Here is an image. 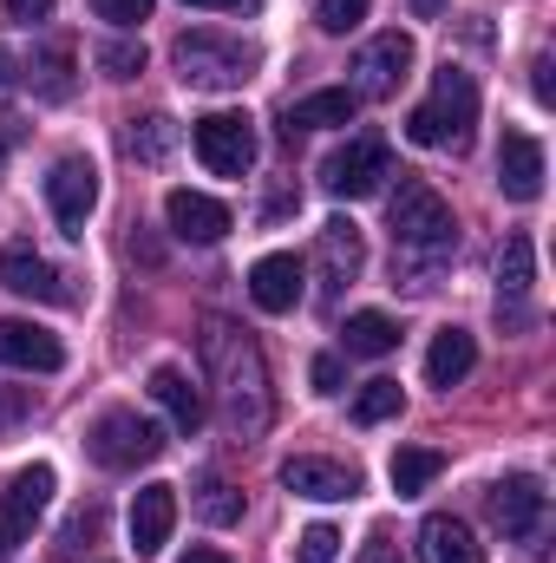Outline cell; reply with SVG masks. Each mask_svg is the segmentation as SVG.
I'll list each match as a JSON object with an SVG mask.
<instances>
[{
	"label": "cell",
	"instance_id": "83f0119b",
	"mask_svg": "<svg viewBox=\"0 0 556 563\" xmlns=\"http://www.w3.org/2000/svg\"><path fill=\"white\" fill-rule=\"evenodd\" d=\"M125 151H132L138 164H164V157L177 151V119H164V112H151V119H132V132H125Z\"/></svg>",
	"mask_w": 556,
	"mask_h": 563
},
{
	"label": "cell",
	"instance_id": "7a4b0ae2",
	"mask_svg": "<svg viewBox=\"0 0 556 563\" xmlns=\"http://www.w3.org/2000/svg\"><path fill=\"white\" fill-rule=\"evenodd\" d=\"M387 230H393V282L407 288H432L438 263L458 250L452 203L425 177H400V190L387 197Z\"/></svg>",
	"mask_w": 556,
	"mask_h": 563
},
{
	"label": "cell",
	"instance_id": "5bb4252c",
	"mask_svg": "<svg viewBox=\"0 0 556 563\" xmlns=\"http://www.w3.org/2000/svg\"><path fill=\"white\" fill-rule=\"evenodd\" d=\"M281 485H288L294 498L341 505V498H354V492H360V472H354V465H341V459H314V452H301V459H288V465H281Z\"/></svg>",
	"mask_w": 556,
	"mask_h": 563
},
{
	"label": "cell",
	"instance_id": "d6a6232c",
	"mask_svg": "<svg viewBox=\"0 0 556 563\" xmlns=\"http://www.w3.org/2000/svg\"><path fill=\"white\" fill-rule=\"evenodd\" d=\"M334 558H341V531L334 525H308L294 538V563H334Z\"/></svg>",
	"mask_w": 556,
	"mask_h": 563
},
{
	"label": "cell",
	"instance_id": "e0dca14e",
	"mask_svg": "<svg viewBox=\"0 0 556 563\" xmlns=\"http://www.w3.org/2000/svg\"><path fill=\"white\" fill-rule=\"evenodd\" d=\"M164 217H170V236H184V243H223L230 236V210L203 190H170Z\"/></svg>",
	"mask_w": 556,
	"mask_h": 563
},
{
	"label": "cell",
	"instance_id": "52a82bcc",
	"mask_svg": "<svg viewBox=\"0 0 556 563\" xmlns=\"http://www.w3.org/2000/svg\"><path fill=\"white\" fill-rule=\"evenodd\" d=\"M393 177V157H387V139H374V132H360V139H347L327 164H321V184H327V197H374L380 184Z\"/></svg>",
	"mask_w": 556,
	"mask_h": 563
},
{
	"label": "cell",
	"instance_id": "f35d334b",
	"mask_svg": "<svg viewBox=\"0 0 556 563\" xmlns=\"http://www.w3.org/2000/svg\"><path fill=\"white\" fill-rule=\"evenodd\" d=\"M360 563H400L393 538H387V531H374V538H367V551H360Z\"/></svg>",
	"mask_w": 556,
	"mask_h": 563
},
{
	"label": "cell",
	"instance_id": "d590c367",
	"mask_svg": "<svg viewBox=\"0 0 556 563\" xmlns=\"http://www.w3.org/2000/svg\"><path fill=\"white\" fill-rule=\"evenodd\" d=\"M92 538H99V505H86V511H79V518L66 525V544H73V551H86Z\"/></svg>",
	"mask_w": 556,
	"mask_h": 563
},
{
	"label": "cell",
	"instance_id": "e575fe53",
	"mask_svg": "<svg viewBox=\"0 0 556 563\" xmlns=\"http://www.w3.org/2000/svg\"><path fill=\"white\" fill-rule=\"evenodd\" d=\"M308 380H314V394H341V380H347V367H341V354H314V367H308Z\"/></svg>",
	"mask_w": 556,
	"mask_h": 563
},
{
	"label": "cell",
	"instance_id": "ee69618b",
	"mask_svg": "<svg viewBox=\"0 0 556 563\" xmlns=\"http://www.w3.org/2000/svg\"><path fill=\"white\" fill-rule=\"evenodd\" d=\"M413 13H425V20H432V13H438V0H413Z\"/></svg>",
	"mask_w": 556,
	"mask_h": 563
},
{
	"label": "cell",
	"instance_id": "7402d4cb",
	"mask_svg": "<svg viewBox=\"0 0 556 563\" xmlns=\"http://www.w3.org/2000/svg\"><path fill=\"white\" fill-rule=\"evenodd\" d=\"M144 394L170 413V426H177V432H197V426H203V394L190 387V374H184V367H151Z\"/></svg>",
	"mask_w": 556,
	"mask_h": 563
},
{
	"label": "cell",
	"instance_id": "30bf717a",
	"mask_svg": "<svg viewBox=\"0 0 556 563\" xmlns=\"http://www.w3.org/2000/svg\"><path fill=\"white\" fill-rule=\"evenodd\" d=\"M53 505V465H20L0 485V551H13L20 538H33L40 511Z\"/></svg>",
	"mask_w": 556,
	"mask_h": 563
},
{
	"label": "cell",
	"instance_id": "60d3db41",
	"mask_svg": "<svg viewBox=\"0 0 556 563\" xmlns=\"http://www.w3.org/2000/svg\"><path fill=\"white\" fill-rule=\"evenodd\" d=\"M20 413H26V394H13V387H0V432H7V426L20 420Z\"/></svg>",
	"mask_w": 556,
	"mask_h": 563
},
{
	"label": "cell",
	"instance_id": "b9f144b4",
	"mask_svg": "<svg viewBox=\"0 0 556 563\" xmlns=\"http://www.w3.org/2000/svg\"><path fill=\"white\" fill-rule=\"evenodd\" d=\"M13 86V59H7V46H0V92Z\"/></svg>",
	"mask_w": 556,
	"mask_h": 563
},
{
	"label": "cell",
	"instance_id": "836d02e7",
	"mask_svg": "<svg viewBox=\"0 0 556 563\" xmlns=\"http://www.w3.org/2000/svg\"><path fill=\"white\" fill-rule=\"evenodd\" d=\"M151 7L157 0H92V13L112 20V26H138V20H151Z\"/></svg>",
	"mask_w": 556,
	"mask_h": 563
},
{
	"label": "cell",
	"instance_id": "3957f363",
	"mask_svg": "<svg viewBox=\"0 0 556 563\" xmlns=\"http://www.w3.org/2000/svg\"><path fill=\"white\" fill-rule=\"evenodd\" d=\"M471 125H478V79L445 59L432 79V99L413 106V119H407V139L425 144V151H465Z\"/></svg>",
	"mask_w": 556,
	"mask_h": 563
},
{
	"label": "cell",
	"instance_id": "7c38bea8",
	"mask_svg": "<svg viewBox=\"0 0 556 563\" xmlns=\"http://www.w3.org/2000/svg\"><path fill=\"white\" fill-rule=\"evenodd\" d=\"M314 263H321V308H334L341 301V288L360 276V263H367V243H360V223H347V217H334V223H321V243H314Z\"/></svg>",
	"mask_w": 556,
	"mask_h": 563
},
{
	"label": "cell",
	"instance_id": "d4e9b609",
	"mask_svg": "<svg viewBox=\"0 0 556 563\" xmlns=\"http://www.w3.org/2000/svg\"><path fill=\"white\" fill-rule=\"evenodd\" d=\"M531 282H537V250H531L524 230H511L504 250H498V301H524Z\"/></svg>",
	"mask_w": 556,
	"mask_h": 563
},
{
	"label": "cell",
	"instance_id": "f6af8a7d",
	"mask_svg": "<svg viewBox=\"0 0 556 563\" xmlns=\"http://www.w3.org/2000/svg\"><path fill=\"white\" fill-rule=\"evenodd\" d=\"M7 151H13V139H7V132H0V164H7Z\"/></svg>",
	"mask_w": 556,
	"mask_h": 563
},
{
	"label": "cell",
	"instance_id": "ffe728a7",
	"mask_svg": "<svg viewBox=\"0 0 556 563\" xmlns=\"http://www.w3.org/2000/svg\"><path fill=\"white\" fill-rule=\"evenodd\" d=\"M170 525H177V485H144L132 498V544H138V558H157L170 544Z\"/></svg>",
	"mask_w": 556,
	"mask_h": 563
},
{
	"label": "cell",
	"instance_id": "4316f807",
	"mask_svg": "<svg viewBox=\"0 0 556 563\" xmlns=\"http://www.w3.org/2000/svg\"><path fill=\"white\" fill-rule=\"evenodd\" d=\"M438 465H445L438 452H425V445H400V452H393V465H387V478H393V492H400V498H419V492L438 478Z\"/></svg>",
	"mask_w": 556,
	"mask_h": 563
},
{
	"label": "cell",
	"instance_id": "8992f818",
	"mask_svg": "<svg viewBox=\"0 0 556 563\" xmlns=\"http://www.w3.org/2000/svg\"><path fill=\"white\" fill-rule=\"evenodd\" d=\"M491 518H498V531H504L511 544L544 551V518H551V492H544V478H531V472L498 478V485H491Z\"/></svg>",
	"mask_w": 556,
	"mask_h": 563
},
{
	"label": "cell",
	"instance_id": "74e56055",
	"mask_svg": "<svg viewBox=\"0 0 556 563\" xmlns=\"http://www.w3.org/2000/svg\"><path fill=\"white\" fill-rule=\"evenodd\" d=\"M531 92H537V106H551V99H556V86H551V59H544V53L531 59Z\"/></svg>",
	"mask_w": 556,
	"mask_h": 563
},
{
	"label": "cell",
	"instance_id": "d6986e66",
	"mask_svg": "<svg viewBox=\"0 0 556 563\" xmlns=\"http://www.w3.org/2000/svg\"><path fill=\"white\" fill-rule=\"evenodd\" d=\"M354 112H360V99H354L347 86H334V92H308V99H294V106L281 112V139L294 144L301 132H327V125H354Z\"/></svg>",
	"mask_w": 556,
	"mask_h": 563
},
{
	"label": "cell",
	"instance_id": "f546056e",
	"mask_svg": "<svg viewBox=\"0 0 556 563\" xmlns=\"http://www.w3.org/2000/svg\"><path fill=\"white\" fill-rule=\"evenodd\" d=\"M197 511H203L210 525H236V518H243V492H236L230 478H216V472H210V478L197 485Z\"/></svg>",
	"mask_w": 556,
	"mask_h": 563
},
{
	"label": "cell",
	"instance_id": "7bdbcfd3",
	"mask_svg": "<svg viewBox=\"0 0 556 563\" xmlns=\"http://www.w3.org/2000/svg\"><path fill=\"white\" fill-rule=\"evenodd\" d=\"M184 563H230V558H223V551H190Z\"/></svg>",
	"mask_w": 556,
	"mask_h": 563
},
{
	"label": "cell",
	"instance_id": "ba28073f",
	"mask_svg": "<svg viewBox=\"0 0 556 563\" xmlns=\"http://www.w3.org/2000/svg\"><path fill=\"white\" fill-rule=\"evenodd\" d=\"M413 73V33H374L360 53H354V99H393Z\"/></svg>",
	"mask_w": 556,
	"mask_h": 563
},
{
	"label": "cell",
	"instance_id": "cb8c5ba5",
	"mask_svg": "<svg viewBox=\"0 0 556 563\" xmlns=\"http://www.w3.org/2000/svg\"><path fill=\"white\" fill-rule=\"evenodd\" d=\"M26 79H33V92H40V99H53V106H59V99H73V86H79V79H73V40L40 46V53H33V66H26Z\"/></svg>",
	"mask_w": 556,
	"mask_h": 563
},
{
	"label": "cell",
	"instance_id": "603a6c76",
	"mask_svg": "<svg viewBox=\"0 0 556 563\" xmlns=\"http://www.w3.org/2000/svg\"><path fill=\"white\" fill-rule=\"evenodd\" d=\"M471 367H478V341H471L465 328H438V334H432V347H425V380L452 394Z\"/></svg>",
	"mask_w": 556,
	"mask_h": 563
},
{
	"label": "cell",
	"instance_id": "ab89813d",
	"mask_svg": "<svg viewBox=\"0 0 556 563\" xmlns=\"http://www.w3.org/2000/svg\"><path fill=\"white\" fill-rule=\"evenodd\" d=\"M184 7H210V13H263V0H184Z\"/></svg>",
	"mask_w": 556,
	"mask_h": 563
},
{
	"label": "cell",
	"instance_id": "277c9868",
	"mask_svg": "<svg viewBox=\"0 0 556 563\" xmlns=\"http://www.w3.org/2000/svg\"><path fill=\"white\" fill-rule=\"evenodd\" d=\"M170 66H177V79H184V86H197V92H236V86H249V79H256L263 53H256L249 40H230V33L197 26V33H177Z\"/></svg>",
	"mask_w": 556,
	"mask_h": 563
},
{
	"label": "cell",
	"instance_id": "9c48e42d",
	"mask_svg": "<svg viewBox=\"0 0 556 563\" xmlns=\"http://www.w3.org/2000/svg\"><path fill=\"white\" fill-rule=\"evenodd\" d=\"M46 203H53L59 230H66V236H79V230H86V217L99 210V164H92L86 151H66V157L46 170Z\"/></svg>",
	"mask_w": 556,
	"mask_h": 563
},
{
	"label": "cell",
	"instance_id": "4dcf8cb0",
	"mask_svg": "<svg viewBox=\"0 0 556 563\" xmlns=\"http://www.w3.org/2000/svg\"><path fill=\"white\" fill-rule=\"evenodd\" d=\"M92 59L105 66V79H138V73H144V46H138V40H105Z\"/></svg>",
	"mask_w": 556,
	"mask_h": 563
},
{
	"label": "cell",
	"instance_id": "8fae6325",
	"mask_svg": "<svg viewBox=\"0 0 556 563\" xmlns=\"http://www.w3.org/2000/svg\"><path fill=\"white\" fill-rule=\"evenodd\" d=\"M197 157L216 170V177H249L256 164V125L243 112H210L197 119Z\"/></svg>",
	"mask_w": 556,
	"mask_h": 563
},
{
	"label": "cell",
	"instance_id": "1f68e13d",
	"mask_svg": "<svg viewBox=\"0 0 556 563\" xmlns=\"http://www.w3.org/2000/svg\"><path fill=\"white\" fill-rule=\"evenodd\" d=\"M367 7H374V0H321V7H314V26L341 40V33H354V26L367 20Z\"/></svg>",
	"mask_w": 556,
	"mask_h": 563
},
{
	"label": "cell",
	"instance_id": "2e32d148",
	"mask_svg": "<svg viewBox=\"0 0 556 563\" xmlns=\"http://www.w3.org/2000/svg\"><path fill=\"white\" fill-rule=\"evenodd\" d=\"M0 367L59 374V367H66V347H59V334H46L40 321H0Z\"/></svg>",
	"mask_w": 556,
	"mask_h": 563
},
{
	"label": "cell",
	"instance_id": "ac0fdd59",
	"mask_svg": "<svg viewBox=\"0 0 556 563\" xmlns=\"http://www.w3.org/2000/svg\"><path fill=\"white\" fill-rule=\"evenodd\" d=\"M301 282H308L301 256L276 250V256H263V263L249 269V295H256V308H263V314H288V308L301 301Z\"/></svg>",
	"mask_w": 556,
	"mask_h": 563
},
{
	"label": "cell",
	"instance_id": "9a60e30c",
	"mask_svg": "<svg viewBox=\"0 0 556 563\" xmlns=\"http://www.w3.org/2000/svg\"><path fill=\"white\" fill-rule=\"evenodd\" d=\"M498 190L511 203H537L544 197V144L531 132H504V144H498Z\"/></svg>",
	"mask_w": 556,
	"mask_h": 563
},
{
	"label": "cell",
	"instance_id": "6da1fadb",
	"mask_svg": "<svg viewBox=\"0 0 556 563\" xmlns=\"http://www.w3.org/2000/svg\"><path fill=\"white\" fill-rule=\"evenodd\" d=\"M197 347H203V367H210V387H216V420L230 426V439H263L269 420H276V387H269L263 347L223 314H203Z\"/></svg>",
	"mask_w": 556,
	"mask_h": 563
},
{
	"label": "cell",
	"instance_id": "f1b7e54d",
	"mask_svg": "<svg viewBox=\"0 0 556 563\" xmlns=\"http://www.w3.org/2000/svg\"><path fill=\"white\" fill-rule=\"evenodd\" d=\"M400 407H407L400 380H367V387H360V400H354V426H380V420H393Z\"/></svg>",
	"mask_w": 556,
	"mask_h": 563
},
{
	"label": "cell",
	"instance_id": "8d00e7d4",
	"mask_svg": "<svg viewBox=\"0 0 556 563\" xmlns=\"http://www.w3.org/2000/svg\"><path fill=\"white\" fill-rule=\"evenodd\" d=\"M46 13H53V0H7V20H20V26H33Z\"/></svg>",
	"mask_w": 556,
	"mask_h": 563
},
{
	"label": "cell",
	"instance_id": "484cf974",
	"mask_svg": "<svg viewBox=\"0 0 556 563\" xmlns=\"http://www.w3.org/2000/svg\"><path fill=\"white\" fill-rule=\"evenodd\" d=\"M393 347H400V321H393V314H380V308L347 314V354L380 361V354H393Z\"/></svg>",
	"mask_w": 556,
	"mask_h": 563
},
{
	"label": "cell",
	"instance_id": "44dd1931",
	"mask_svg": "<svg viewBox=\"0 0 556 563\" xmlns=\"http://www.w3.org/2000/svg\"><path fill=\"white\" fill-rule=\"evenodd\" d=\"M419 563H485V544L471 538L465 518L432 511V518L419 525Z\"/></svg>",
	"mask_w": 556,
	"mask_h": 563
},
{
	"label": "cell",
	"instance_id": "5b68a950",
	"mask_svg": "<svg viewBox=\"0 0 556 563\" xmlns=\"http://www.w3.org/2000/svg\"><path fill=\"white\" fill-rule=\"evenodd\" d=\"M86 452L105 465V472H138V465H151L157 452H164V432L151 420H138V413H99L92 420V432H86Z\"/></svg>",
	"mask_w": 556,
	"mask_h": 563
},
{
	"label": "cell",
	"instance_id": "4fadbf2b",
	"mask_svg": "<svg viewBox=\"0 0 556 563\" xmlns=\"http://www.w3.org/2000/svg\"><path fill=\"white\" fill-rule=\"evenodd\" d=\"M0 288H13V295H26V301H73L66 276H59L26 236H13V243L0 250Z\"/></svg>",
	"mask_w": 556,
	"mask_h": 563
}]
</instances>
